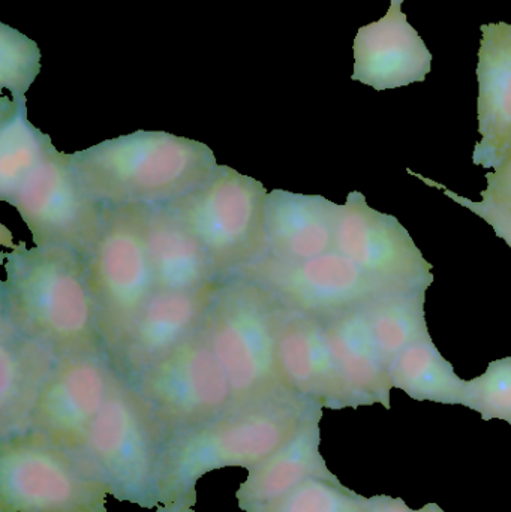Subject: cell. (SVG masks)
Listing matches in <instances>:
<instances>
[{
	"label": "cell",
	"instance_id": "cell-1",
	"mask_svg": "<svg viewBox=\"0 0 511 512\" xmlns=\"http://www.w3.org/2000/svg\"><path fill=\"white\" fill-rule=\"evenodd\" d=\"M0 322L59 357L107 351L81 255L60 246H14L5 254Z\"/></svg>",
	"mask_w": 511,
	"mask_h": 512
},
{
	"label": "cell",
	"instance_id": "cell-2",
	"mask_svg": "<svg viewBox=\"0 0 511 512\" xmlns=\"http://www.w3.org/2000/svg\"><path fill=\"white\" fill-rule=\"evenodd\" d=\"M84 191L105 207L170 204L218 170L207 144L161 131H137L68 155Z\"/></svg>",
	"mask_w": 511,
	"mask_h": 512
},
{
	"label": "cell",
	"instance_id": "cell-3",
	"mask_svg": "<svg viewBox=\"0 0 511 512\" xmlns=\"http://www.w3.org/2000/svg\"><path fill=\"white\" fill-rule=\"evenodd\" d=\"M320 408L306 397L284 391L171 436L159 480V507L194 493L198 481L209 472L254 468L290 442L306 418Z\"/></svg>",
	"mask_w": 511,
	"mask_h": 512
},
{
	"label": "cell",
	"instance_id": "cell-4",
	"mask_svg": "<svg viewBox=\"0 0 511 512\" xmlns=\"http://www.w3.org/2000/svg\"><path fill=\"white\" fill-rule=\"evenodd\" d=\"M168 439L146 399L117 373L107 402L74 454L117 501L159 508Z\"/></svg>",
	"mask_w": 511,
	"mask_h": 512
},
{
	"label": "cell",
	"instance_id": "cell-5",
	"mask_svg": "<svg viewBox=\"0 0 511 512\" xmlns=\"http://www.w3.org/2000/svg\"><path fill=\"white\" fill-rule=\"evenodd\" d=\"M282 303L254 280L230 277L204 321V331L233 388V408L290 391L279 376L276 333Z\"/></svg>",
	"mask_w": 511,
	"mask_h": 512
},
{
	"label": "cell",
	"instance_id": "cell-6",
	"mask_svg": "<svg viewBox=\"0 0 511 512\" xmlns=\"http://www.w3.org/2000/svg\"><path fill=\"white\" fill-rule=\"evenodd\" d=\"M263 183L227 165L185 197L168 204L206 249L221 282L267 255Z\"/></svg>",
	"mask_w": 511,
	"mask_h": 512
},
{
	"label": "cell",
	"instance_id": "cell-7",
	"mask_svg": "<svg viewBox=\"0 0 511 512\" xmlns=\"http://www.w3.org/2000/svg\"><path fill=\"white\" fill-rule=\"evenodd\" d=\"M84 262L99 331L110 355L156 291L144 240L143 206L105 207L101 236Z\"/></svg>",
	"mask_w": 511,
	"mask_h": 512
},
{
	"label": "cell",
	"instance_id": "cell-8",
	"mask_svg": "<svg viewBox=\"0 0 511 512\" xmlns=\"http://www.w3.org/2000/svg\"><path fill=\"white\" fill-rule=\"evenodd\" d=\"M110 489L35 433L0 441V512H108Z\"/></svg>",
	"mask_w": 511,
	"mask_h": 512
},
{
	"label": "cell",
	"instance_id": "cell-9",
	"mask_svg": "<svg viewBox=\"0 0 511 512\" xmlns=\"http://www.w3.org/2000/svg\"><path fill=\"white\" fill-rule=\"evenodd\" d=\"M168 438L197 429L233 409V388L204 327L131 382Z\"/></svg>",
	"mask_w": 511,
	"mask_h": 512
},
{
	"label": "cell",
	"instance_id": "cell-10",
	"mask_svg": "<svg viewBox=\"0 0 511 512\" xmlns=\"http://www.w3.org/2000/svg\"><path fill=\"white\" fill-rule=\"evenodd\" d=\"M5 203L20 213L36 246H60L84 259L104 227L105 206L84 191L68 155L54 146L23 177Z\"/></svg>",
	"mask_w": 511,
	"mask_h": 512
},
{
	"label": "cell",
	"instance_id": "cell-11",
	"mask_svg": "<svg viewBox=\"0 0 511 512\" xmlns=\"http://www.w3.org/2000/svg\"><path fill=\"white\" fill-rule=\"evenodd\" d=\"M236 276L260 283L284 306L320 319L360 309L375 295L401 286L372 277L335 249L303 261L264 255Z\"/></svg>",
	"mask_w": 511,
	"mask_h": 512
},
{
	"label": "cell",
	"instance_id": "cell-12",
	"mask_svg": "<svg viewBox=\"0 0 511 512\" xmlns=\"http://www.w3.org/2000/svg\"><path fill=\"white\" fill-rule=\"evenodd\" d=\"M116 378L107 351L59 357L36 403L30 433L74 453L107 402Z\"/></svg>",
	"mask_w": 511,
	"mask_h": 512
},
{
	"label": "cell",
	"instance_id": "cell-13",
	"mask_svg": "<svg viewBox=\"0 0 511 512\" xmlns=\"http://www.w3.org/2000/svg\"><path fill=\"white\" fill-rule=\"evenodd\" d=\"M335 251L392 285L429 288L434 282L432 265L407 228L395 216L372 209L362 192H350L339 209Z\"/></svg>",
	"mask_w": 511,
	"mask_h": 512
},
{
	"label": "cell",
	"instance_id": "cell-14",
	"mask_svg": "<svg viewBox=\"0 0 511 512\" xmlns=\"http://www.w3.org/2000/svg\"><path fill=\"white\" fill-rule=\"evenodd\" d=\"M221 283L191 291L156 289L110 354L116 372L132 382L191 339L203 327Z\"/></svg>",
	"mask_w": 511,
	"mask_h": 512
},
{
	"label": "cell",
	"instance_id": "cell-15",
	"mask_svg": "<svg viewBox=\"0 0 511 512\" xmlns=\"http://www.w3.org/2000/svg\"><path fill=\"white\" fill-rule=\"evenodd\" d=\"M404 0H390L381 20L360 27L354 38L351 80L375 90L422 83L431 72L432 54L402 12Z\"/></svg>",
	"mask_w": 511,
	"mask_h": 512
},
{
	"label": "cell",
	"instance_id": "cell-16",
	"mask_svg": "<svg viewBox=\"0 0 511 512\" xmlns=\"http://www.w3.org/2000/svg\"><path fill=\"white\" fill-rule=\"evenodd\" d=\"M276 360L287 390L323 408L345 409L323 319L282 304L276 333Z\"/></svg>",
	"mask_w": 511,
	"mask_h": 512
},
{
	"label": "cell",
	"instance_id": "cell-17",
	"mask_svg": "<svg viewBox=\"0 0 511 512\" xmlns=\"http://www.w3.org/2000/svg\"><path fill=\"white\" fill-rule=\"evenodd\" d=\"M477 81L479 132L473 162L495 170L511 155V24H483Z\"/></svg>",
	"mask_w": 511,
	"mask_h": 512
},
{
	"label": "cell",
	"instance_id": "cell-18",
	"mask_svg": "<svg viewBox=\"0 0 511 512\" xmlns=\"http://www.w3.org/2000/svg\"><path fill=\"white\" fill-rule=\"evenodd\" d=\"M323 321L344 408L357 409L375 403L392 408L389 364L378 351L362 310H350Z\"/></svg>",
	"mask_w": 511,
	"mask_h": 512
},
{
	"label": "cell",
	"instance_id": "cell-19",
	"mask_svg": "<svg viewBox=\"0 0 511 512\" xmlns=\"http://www.w3.org/2000/svg\"><path fill=\"white\" fill-rule=\"evenodd\" d=\"M59 355L0 322V441L26 435Z\"/></svg>",
	"mask_w": 511,
	"mask_h": 512
},
{
	"label": "cell",
	"instance_id": "cell-20",
	"mask_svg": "<svg viewBox=\"0 0 511 512\" xmlns=\"http://www.w3.org/2000/svg\"><path fill=\"white\" fill-rule=\"evenodd\" d=\"M339 204L321 195L269 192L267 255L282 261L317 258L335 249Z\"/></svg>",
	"mask_w": 511,
	"mask_h": 512
},
{
	"label": "cell",
	"instance_id": "cell-21",
	"mask_svg": "<svg viewBox=\"0 0 511 512\" xmlns=\"http://www.w3.org/2000/svg\"><path fill=\"white\" fill-rule=\"evenodd\" d=\"M143 231L156 289L191 291L221 282L200 240L168 204L143 206Z\"/></svg>",
	"mask_w": 511,
	"mask_h": 512
},
{
	"label": "cell",
	"instance_id": "cell-22",
	"mask_svg": "<svg viewBox=\"0 0 511 512\" xmlns=\"http://www.w3.org/2000/svg\"><path fill=\"white\" fill-rule=\"evenodd\" d=\"M321 417L323 408L312 412L290 442L254 468L248 469V478L240 484L236 493L240 510L252 512L266 507L309 478L341 484L339 478L327 468L326 460L320 453Z\"/></svg>",
	"mask_w": 511,
	"mask_h": 512
},
{
	"label": "cell",
	"instance_id": "cell-23",
	"mask_svg": "<svg viewBox=\"0 0 511 512\" xmlns=\"http://www.w3.org/2000/svg\"><path fill=\"white\" fill-rule=\"evenodd\" d=\"M426 286H395L360 307L372 339L386 363L404 349L431 336L426 322Z\"/></svg>",
	"mask_w": 511,
	"mask_h": 512
},
{
	"label": "cell",
	"instance_id": "cell-24",
	"mask_svg": "<svg viewBox=\"0 0 511 512\" xmlns=\"http://www.w3.org/2000/svg\"><path fill=\"white\" fill-rule=\"evenodd\" d=\"M389 375L393 388L417 402L465 405L467 381L456 375L431 336L417 340L393 358Z\"/></svg>",
	"mask_w": 511,
	"mask_h": 512
},
{
	"label": "cell",
	"instance_id": "cell-25",
	"mask_svg": "<svg viewBox=\"0 0 511 512\" xmlns=\"http://www.w3.org/2000/svg\"><path fill=\"white\" fill-rule=\"evenodd\" d=\"M53 147L27 119L26 101L0 99V200L5 201L23 177Z\"/></svg>",
	"mask_w": 511,
	"mask_h": 512
},
{
	"label": "cell",
	"instance_id": "cell-26",
	"mask_svg": "<svg viewBox=\"0 0 511 512\" xmlns=\"http://www.w3.org/2000/svg\"><path fill=\"white\" fill-rule=\"evenodd\" d=\"M369 498L321 478H309L282 498L252 512H366Z\"/></svg>",
	"mask_w": 511,
	"mask_h": 512
},
{
	"label": "cell",
	"instance_id": "cell-27",
	"mask_svg": "<svg viewBox=\"0 0 511 512\" xmlns=\"http://www.w3.org/2000/svg\"><path fill=\"white\" fill-rule=\"evenodd\" d=\"M38 44L8 24L0 23V87L14 101H26V92L41 72Z\"/></svg>",
	"mask_w": 511,
	"mask_h": 512
},
{
	"label": "cell",
	"instance_id": "cell-28",
	"mask_svg": "<svg viewBox=\"0 0 511 512\" xmlns=\"http://www.w3.org/2000/svg\"><path fill=\"white\" fill-rule=\"evenodd\" d=\"M465 408L483 421L503 420L511 426V357L492 361L479 378L467 381Z\"/></svg>",
	"mask_w": 511,
	"mask_h": 512
},
{
	"label": "cell",
	"instance_id": "cell-29",
	"mask_svg": "<svg viewBox=\"0 0 511 512\" xmlns=\"http://www.w3.org/2000/svg\"><path fill=\"white\" fill-rule=\"evenodd\" d=\"M408 173L411 176L417 177V179L422 180L425 185L431 186V188L441 189L444 192L446 197H449L450 200L458 203L459 206L465 207V209L473 212L474 215L482 218L486 224L491 225L494 228L495 234H497L500 239H503L504 242L509 245L511 249V210L507 209V207L501 206V204L495 203L491 198L483 197L482 201H473L467 197H461V195L456 194V192L450 191L446 186L441 185V183L435 182V180L426 179L422 174L414 173L408 168Z\"/></svg>",
	"mask_w": 511,
	"mask_h": 512
},
{
	"label": "cell",
	"instance_id": "cell-30",
	"mask_svg": "<svg viewBox=\"0 0 511 512\" xmlns=\"http://www.w3.org/2000/svg\"><path fill=\"white\" fill-rule=\"evenodd\" d=\"M488 188L482 191V197L491 198L495 203L511 210V155L494 173H486Z\"/></svg>",
	"mask_w": 511,
	"mask_h": 512
},
{
	"label": "cell",
	"instance_id": "cell-31",
	"mask_svg": "<svg viewBox=\"0 0 511 512\" xmlns=\"http://www.w3.org/2000/svg\"><path fill=\"white\" fill-rule=\"evenodd\" d=\"M366 512H414L405 504L404 499L380 495L369 498Z\"/></svg>",
	"mask_w": 511,
	"mask_h": 512
},
{
	"label": "cell",
	"instance_id": "cell-32",
	"mask_svg": "<svg viewBox=\"0 0 511 512\" xmlns=\"http://www.w3.org/2000/svg\"><path fill=\"white\" fill-rule=\"evenodd\" d=\"M195 504H197V492L183 496L174 504L162 505L158 508V512H195Z\"/></svg>",
	"mask_w": 511,
	"mask_h": 512
},
{
	"label": "cell",
	"instance_id": "cell-33",
	"mask_svg": "<svg viewBox=\"0 0 511 512\" xmlns=\"http://www.w3.org/2000/svg\"><path fill=\"white\" fill-rule=\"evenodd\" d=\"M414 512H446V511H444L443 508L438 507V505L434 504V502H431V504H426L425 507L420 508V510H417Z\"/></svg>",
	"mask_w": 511,
	"mask_h": 512
}]
</instances>
